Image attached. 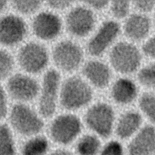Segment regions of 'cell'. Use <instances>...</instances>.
<instances>
[{
  "label": "cell",
  "mask_w": 155,
  "mask_h": 155,
  "mask_svg": "<svg viewBox=\"0 0 155 155\" xmlns=\"http://www.w3.org/2000/svg\"><path fill=\"white\" fill-rule=\"evenodd\" d=\"M99 155H124V153L121 144L113 140L101 148Z\"/></svg>",
  "instance_id": "26"
},
{
  "label": "cell",
  "mask_w": 155,
  "mask_h": 155,
  "mask_svg": "<svg viewBox=\"0 0 155 155\" xmlns=\"http://www.w3.org/2000/svg\"><path fill=\"white\" fill-rule=\"evenodd\" d=\"M110 59L115 70L120 73H129L134 71L139 65L140 56L133 45L120 42L113 48Z\"/></svg>",
  "instance_id": "5"
},
{
  "label": "cell",
  "mask_w": 155,
  "mask_h": 155,
  "mask_svg": "<svg viewBox=\"0 0 155 155\" xmlns=\"http://www.w3.org/2000/svg\"><path fill=\"white\" fill-rule=\"evenodd\" d=\"M7 88L10 94L14 99L21 101H28L37 95L39 86L37 82L30 77L17 74L8 80Z\"/></svg>",
  "instance_id": "11"
},
{
  "label": "cell",
  "mask_w": 155,
  "mask_h": 155,
  "mask_svg": "<svg viewBox=\"0 0 155 155\" xmlns=\"http://www.w3.org/2000/svg\"><path fill=\"white\" fill-rule=\"evenodd\" d=\"M119 30L118 24L114 21L104 23L88 44L90 54L93 56L101 54L117 36Z\"/></svg>",
  "instance_id": "13"
},
{
  "label": "cell",
  "mask_w": 155,
  "mask_h": 155,
  "mask_svg": "<svg viewBox=\"0 0 155 155\" xmlns=\"http://www.w3.org/2000/svg\"><path fill=\"white\" fill-rule=\"evenodd\" d=\"M87 2L90 6L96 9L103 8L108 4V2L105 1H88Z\"/></svg>",
  "instance_id": "33"
},
{
  "label": "cell",
  "mask_w": 155,
  "mask_h": 155,
  "mask_svg": "<svg viewBox=\"0 0 155 155\" xmlns=\"http://www.w3.org/2000/svg\"><path fill=\"white\" fill-rule=\"evenodd\" d=\"M40 1H13L12 5L18 12L24 14H30L35 12L41 5Z\"/></svg>",
  "instance_id": "25"
},
{
  "label": "cell",
  "mask_w": 155,
  "mask_h": 155,
  "mask_svg": "<svg viewBox=\"0 0 155 155\" xmlns=\"http://www.w3.org/2000/svg\"><path fill=\"white\" fill-rule=\"evenodd\" d=\"M155 152V129L143 127L128 146V155H152Z\"/></svg>",
  "instance_id": "14"
},
{
  "label": "cell",
  "mask_w": 155,
  "mask_h": 155,
  "mask_svg": "<svg viewBox=\"0 0 155 155\" xmlns=\"http://www.w3.org/2000/svg\"><path fill=\"white\" fill-rule=\"evenodd\" d=\"M48 155H76L73 150H70L65 147H59L51 150Z\"/></svg>",
  "instance_id": "31"
},
{
  "label": "cell",
  "mask_w": 155,
  "mask_h": 155,
  "mask_svg": "<svg viewBox=\"0 0 155 155\" xmlns=\"http://www.w3.org/2000/svg\"><path fill=\"white\" fill-rule=\"evenodd\" d=\"M7 110V107L5 94L3 88L0 86V120L5 117Z\"/></svg>",
  "instance_id": "29"
},
{
  "label": "cell",
  "mask_w": 155,
  "mask_h": 155,
  "mask_svg": "<svg viewBox=\"0 0 155 155\" xmlns=\"http://www.w3.org/2000/svg\"><path fill=\"white\" fill-rule=\"evenodd\" d=\"M124 28L125 35L128 38L134 40H140L148 34L150 22L148 19L143 15H134L127 19Z\"/></svg>",
  "instance_id": "17"
},
{
  "label": "cell",
  "mask_w": 155,
  "mask_h": 155,
  "mask_svg": "<svg viewBox=\"0 0 155 155\" xmlns=\"http://www.w3.org/2000/svg\"><path fill=\"white\" fill-rule=\"evenodd\" d=\"M18 58L19 65L25 71L35 73L45 67L48 57L43 45L36 42H30L20 49Z\"/></svg>",
  "instance_id": "6"
},
{
  "label": "cell",
  "mask_w": 155,
  "mask_h": 155,
  "mask_svg": "<svg viewBox=\"0 0 155 155\" xmlns=\"http://www.w3.org/2000/svg\"><path fill=\"white\" fill-rule=\"evenodd\" d=\"M5 6H6L5 1H0V13L4 10Z\"/></svg>",
  "instance_id": "34"
},
{
  "label": "cell",
  "mask_w": 155,
  "mask_h": 155,
  "mask_svg": "<svg viewBox=\"0 0 155 155\" xmlns=\"http://www.w3.org/2000/svg\"><path fill=\"white\" fill-rule=\"evenodd\" d=\"M10 121L14 131L28 138L39 135L44 127L41 118L30 108L24 104H16L13 107Z\"/></svg>",
  "instance_id": "2"
},
{
  "label": "cell",
  "mask_w": 155,
  "mask_h": 155,
  "mask_svg": "<svg viewBox=\"0 0 155 155\" xmlns=\"http://www.w3.org/2000/svg\"><path fill=\"white\" fill-rule=\"evenodd\" d=\"M154 155H155V154H154Z\"/></svg>",
  "instance_id": "35"
},
{
  "label": "cell",
  "mask_w": 155,
  "mask_h": 155,
  "mask_svg": "<svg viewBox=\"0 0 155 155\" xmlns=\"http://www.w3.org/2000/svg\"><path fill=\"white\" fill-rule=\"evenodd\" d=\"M138 79L142 85L155 88V64L142 68L138 74Z\"/></svg>",
  "instance_id": "23"
},
{
  "label": "cell",
  "mask_w": 155,
  "mask_h": 155,
  "mask_svg": "<svg viewBox=\"0 0 155 155\" xmlns=\"http://www.w3.org/2000/svg\"><path fill=\"white\" fill-rule=\"evenodd\" d=\"M140 124L141 117L137 113H126L120 117L117 122L116 134L120 139H127L137 130Z\"/></svg>",
  "instance_id": "19"
},
{
  "label": "cell",
  "mask_w": 155,
  "mask_h": 155,
  "mask_svg": "<svg viewBox=\"0 0 155 155\" xmlns=\"http://www.w3.org/2000/svg\"><path fill=\"white\" fill-rule=\"evenodd\" d=\"M13 67V61L11 55L0 49V79L6 78L11 73Z\"/></svg>",
  "instance_id": "24"
},
{
  "label": "cell",
  "mask_w": 155,
  "mask_h": 155,
  "mask_svg": "<svg viewBox=\"0 0 155 155\" xmlns=\"http://www.w3.org/2000/svg\"><path fill=\"white\" fill-rule=\"evenodd\" d=\"M129 7V2L128 1H114L111 4V10L115 17L121 18L127 15Z\"/></svg>",
  "instance_id": "27"
},
{
  "label": "cell",
  "mask_w": 155,
  "mask_h": 155,
  "mask_svg": "<svg viewBox=\"0 0 155 155\" xmlns=\"http://www.w3.org/2000/svg\"><path fill=\"white\" fill-rule=\"evenodd\" d=\"M139 106L147 117L155 124V94H143L140 98Z\"/></svg>",
  "instance_id": "22"
},
{
  "label": "cell",
  "mask_w": 155,
  "mask_h": 155,
  "mask_svg": "<svg viewBox=\"0 0 155 155\" xmlns=\"http://www.w3.org/2000/svg\"><path fill=\"white\" fill-rule=\"evenodd\" d=\"M85 120L88 127L93 132L102 137H108L112 131L114 112L110 105L99 103L87 111Z\"/></svg>",
  "instance_id": "4"
},
{
  "label": "cell",
  "mask_w": 155,
  "mask_h": 155,
  "mask_svg": "<svg viewBox=\"0 0 155 155\" xmlns=\"http://www.w3.org/2000/svg\"><path fill=\"white\" fill-rule=\"evenodd\" d=\"M137 93L134 83L127 79L117 80L113 86L111 94L114 100L119 104H128L133 101Z\"/></svg>",
  "instance_id": "18"
},
{
  "label": "cell",
  "mask_w": 155,
  "mask_h": 155,
  "mask_svg": "<svg viewBox=\"0 0 155 155\" xmlns=\"http://www.w3.org/2000/svg\"><path fill=\"white\" fill-rule=\"evenodd\" d=\"M66 23L67 28L71 34L77 36H84L92 30L94 24V18L89 9L78 7L69 12L67 16Z\"/></svg>",
  "instance_id": "10"
},
{
  "label": "cell",
  "mask_w": 155,
  "mask_h": 155,
  "mask_svg": "<svg viewBox=\"0 0 155 155\" xmlns=\"http://www.w3.org/2000/svg\"><path fill=\"white\" fill-rule=\"evenodd\" d=\"M83 73L87 78L98 88L105 87L110 79L108 67L99 61H91L87 62L83 68Z\"/></svg>",
  "instance_id": "15"
},
{
  "label": "cell",
  "mask_w": 155,
  "mask_h": 155,
  "mask_svg": "<svg viewBox=\"0 0 155 155\" xmlns=\"http://www.w3.org/2000/svg\"><path fill=\"white\" fill-rule=\"evenodd\" d=\"M35 34L39 38L48 40L56 37L60 32V19L50 12H42L34 19L32 24Z\"/></svg>",
  "instance_id": "12"
},
{
  "label": "cell",
  "mask_w": 155,
  "mask_h": 155,
  "mask_svg": "<svg viewBox=\"0 0 155 155\" xmlns=\"http://www.w3.org/2000/svg\"><path fill=\"white\" fill-rule=\"evenodd\" d=\"M101 144L99 138L93 134H85L75 142L73 151L76 155H99Z\"/></svg>",
  "instance_id": "20"
},
{
  "label": "cell",
  "mask_w": 155,
  "mask_h": 155,
  "mask_svg": "<svg viewBox=\"0 0 155 155\" xmlns=\"http://www.w3.org/2000/svg\"><path fill=\"white\" fill-rule=\"evenodd\" d=\"M155 4L154 1H139L134 2L136 7L143 12H148L151 10Z\"/></svg>",
  "instance_id": "30"
},
{
  "label": "cell",
  "mask_w": 155,
  "mask_h": 155,
  "mask_svg": "<svg viewBox=\"0 0 155 155\" xmlns=\"http://www.w3.org/2000/svg\"><path fill=\"white\" fill-rule=\"evenodd\" d=\"M51 149L48 139L37 135L28 138L18 149V155H48Z\"/></svg>",
  "instance_id": "16"
},
{
  "label": "cell",
  "mask_w": 155,
  "mask_h": 155,
  "mask_svg": "<svg viewBox=\"0 0 155 155\" xmlns=\"http://www.w3.org/2000/svg\"><path fill=\"white\" fill-rule=\"evenodd\" d=\"M92 91L81 78L71 77L64 82L61 91V103L68 110L78 109L91 99Z\"/></svg>",
  "instance_id": "3"
},
{
  "label": "cell",
  "mask_w": 155,
  "mask_h": 155,
  "mask_svg": "<svg viewBox=\"0 0 155 155\" xmlns=\"http://www.w3.org/2000/svg\"><path fill=\"white\" fill-rule=\"evenodd\" d=\"M143 52L148 56L155 58V36L149 39L143 45Z\"/></svg>",
  "instance_id": "28"
},
{
  "label": "cell",
  "mask_w": 155,
  "mask_h": 155,
  "mask_svg": "<svg viewBox=\"0 0 155 155\" xmlns=\"http://www.w3.org/2000/svg\"><path fill=\"white\" fill-rule=\"evenodd\" d=\"M26 33V25L19 17L9 15L0 19V43L12 45L19 42Z\"/></svg>",
  "instance_id": "9"
},
{
  "label": "cell",
  "mask_w": 155,
  "mask_h": 155,
  "mask_svg": "<svg viewBox=\"0 0 155 155\" xmlns=\"http://www.w3.org/2000/svg\"><path fill=\"white\" fill-rule=\"evenodd\" d=\"M71 2L70 1H49L48 4L49 6L55 9H64L68 7Z\"/></svg>",
  "instance_id": "32"
},
{
  "label": "cell",
  "mask_w": 155,
  "mask_h": 155,
  "mask_svg": "<svg viewBox=\"0 0 155 155\" xmlns=\"http://www.w3.org/2000/svg\"><path fill=\"white\" fill-rule=\"evenodd\" d=\"M18 149L11 129L0 124V155H18Z\"/></svg>",
  "instance_id": "21"
},
{
  "label": "cell",
  "mask_w": 155,
  "mask_h": 155,
  "mask_svg": "<svg viewBox=\"0 0 155 155\" xmlns=\"http://www.w3.org/2000/svg\"><path fill=\"white\" fill-rule=\"evenodd\" d=\"M59 79V74L54 70L48 71L44 76L39 109L44 117L51 116L55 111Z\"/></svg>",
  "instance_id": "7"
},
{
  "label": "cell",
  "mask_w": 155,
  "mask_h": 155,
  "mask_svg": "<svg viewBox=\"0 0 155 155\" xmlns=\"http://www.w3.org/2000/svg\"><path fill=\"white\" fill-rule=\"evenodd\" d=\"M82 129L78 117L66 114L55 118L49 127L50 140L60 147H66L75 142Z\"/></svg>",
  "instance_id": "1"
},
{
  "label": "cell",
  "mask_w": 155,
  "mask_h": 155,
  "mask_svg": "<svg viewBox=\"0 0 155 155\" xmlns=\"http://www.w3.org/2000/svg\"><path fill=\"white\" fill-rule=\"evenodd\" d=\"M53 58L58 67L69 71L76 68L82 59V51L75 43L64 41L58 44L53 51Z\"/></svg>",
  "instance_id": "8"
}]
</instances>
